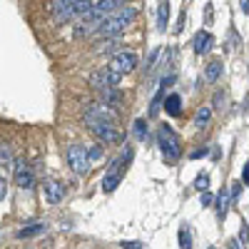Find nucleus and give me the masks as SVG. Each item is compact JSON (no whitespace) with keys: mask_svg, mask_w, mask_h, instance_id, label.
<instances>
[{"mask_svg":"<svg viewBox=\"0 0 249 249\" xmlns=\"http://www.w3.org/2000/svg\"><path fill=\"white\" fill-rule=\"evenodd\" d=\"M164 112L170 117H179L182 115V97L179 95H167L164 97Z\"/></svg>","mask_w":249,"mask_h":249,"instance_id":"14","label":"nucleus"},{"mask_svg":"<svg viewBox=\"0 0 249 249\" xmlns=\"http://www.w3.org/2000/svg\"><path fill=\"white\" fill-rule=\"evenodd\" d=\"M227 244H230V247H227V249H239V242H237V239H230V242H227Z\"/></svg>","mask_w":249,"mask_h":249,"instance_id":"32","label":"nucleus"},{"mask_svg":"<svg viewBox=\"0 0 249 249\" xmlns=\"http://www.w3.org/2000/svg\"><path fill=\"white\" fill-rule=\"evenodd\" d=\"M105 48H97V53H110V50H115L117 48V43H102Z\"/></svg>","mask_w":249,"mask_h":249,"instance_id":"28","label":"nucleus"},{"mask_svg":"<svg viewBox=\"0 0 249 249\" xmlns=\"http://www.w3.org/2000/svg\"><path fill=\"white\" fill-rule=\"evenodd\" d=\"M132 155H135L132 147H124V150L110 162L105 177H102V192H115V190H117V184L122 182L124 170H127V164L132 162Z\"/></svg>","mask_w":249,"mask_h":249,"instance_id":"2","label":"nucleus"},{"mask_svg":"<svg viewBox=\"0 0 249 249\" xmlns=\"http://www.w3.org/2000/svg\"><path fill=\"white\" fill-rule=\"evenodd\" d=\"M207 249H217V247H207Z\"/></svg>","mask_w":249,"mask_h":249,"instance_id":"34","label":"nucleus"},{"mask_svg":"<svg viewBox=\"0 0 249 249\" xmlns=\"http://www.w3.org/2000/svg\"><path fill=\"white\" fill-rule=\"evenodd\" d=\"M170 23V3L167 0H162L160 8H157V30H164Z\"/></svg>","mask_w":249,"mask_h":249,"instance_id":"16","label":"nucleus"},{"mask_svg":"<svg viewBox=\"0 0 249 249\" xmlns=\"http://www.w3.org/2000/svg\"><path fill=\"white\" fill-rule=\"evenodd\" d=\"M43 192H45L48 204H60L62 199H65V195H68L65 184H60V182H55V179H48V182L43 184Z\"/></svg>","mask_w":249,"mask_h":249,"instance_id":"11","label":"nucleus"},{"mask_svg":"<svg viewBox=\"0 0 249 249\" xmlns=\"http://www.w3.org/2000/svg\"><path fill=\"white\" fill-rule=\"evenodd\" d=\"M88 130L105 144H112V142H120L122 140V132L115 127L112 122H88Z\"/></svg>","mask_w":249,"mask_h":249,"instance_id":"8","label":"nucleus"},{"mask_svg":"<svg viewBox=\"0 0 249 249\" xmlns=\"http://www.w3.org/2000/svg\"><path fill=\"white\" fill-rule=\"evenodd\" d=\"M135 18H137V10H135V8L122 5V8H117L115 13H110V15L102 18L95 33L102 35V37H117L120 33H124V30L135 23Z\"/></svg>","mask_w":249,"mask_h":249,"instance_id":"1","label":"nucleus"},{"mask_svg":"<svg viewBox=\"0 0 249 249\" xmlns=\"http://www.w3.org/2000/svg\"><path fill=\"white\" fill-rule=\"evenodd\" d=\"M210 117H212V107H207V105H204V107H199V110L195 112V120H192V124L202 130L204 124L210 122Z\"/></svg>","mask_w":249,"mask_h":249,"instance_id":"17","label":"nucleus"},{"mask_svg":"<svg viewBox=\"0 0 249 249\" xmlns=\"http://www.w3.org/2000/svg\"><path fill=\"white\" fill-rule=\"evenodd\" d=\"M122 5H124V0H97V3H92V8L82 15L80 20H82V23H100L105 15L115 13V10L122 8Z\"/></svg>","mask_w":249,"mask_h":249,"instance_id":"6","label":"nucleus"},{"mask_svg":"<svg viewBox=\"0 0 249 249\" xmlns=\"http://www.w3.org/2000/svg\"><path fill=\"white\" fill-rule=\"evenodd\" d=\"M202 155H207V152H204V150H195V152H192V157H195V160H197V157H202Z\"/></svg>","mask_w":249,"mask_h":249,"instance_id":"33","label":"nucleus"},{"mask_svg":"<svg viewBox=\"0 0 249 249\" xmlns=\"http://www.w3.org/2000/svg\"><path fill=\"white\" fill-rule=\"evenodd\" d=\"M135 132H137L140 140H144V137H147V122H144V120H137V122H135Z\"/></svg>","mask_w":249,"mask_h":249,"instance_id":"23","label":"nucleus"},{"mask_svg":"<svg viewBox=\"0 0 249 249\" xmlns=\"http://www.w3.org/2000/svg\"><path fill=\"white\" fill-rule=\"evenodd\" d=\"M224 102H227V95L219 90L217 95H214V100H212V105H214V110H224Z\"/></svg>","mask_w":249,"mask_h":249,"instance_id":"24","label":"nucleus"},{"mask_svg":"<svg viewBox=\"0 0 249 249\" xmlns=\"http://www.w3.org/2000/svg\"><path fill=\"white\" fill-rule=\"evenodd\" d=\"M48 230V224H33V227H25V230H20L18 232V239H28V237H37V234H43Z\"/></svg>","mask_w":249,"mask_h":249,"instance_id":"18","label":"nucleus"},{"mask_svg":"<svg viewBox=\"0 0 249 249\" xmlns=\"http://www.w3.org/2000/svg\"><path fill=\"white\" fill-rule=\"evenodd\" d=\"M115 75H120V77H124V75H130L135 68H137V55L135 53H130V50H120L112 60H110V65H107Z\"/></svg>","mask_w":249,"mask_h":249,"instance_id":"7","label":"nucleus"},{"mask_svg":"<svg viewBox=\"0 0 249 249\" xmlns=\"http://www.w3.org/2000/svg\"><path fill=\"white\" fill-rule=\"evenodd\" d=\"M68 164L72 167V172L77 175H88L90 172V152L85 144H70L68 147Z\"/></svg>","mask_w":249,"mask_h":249,"instance_id":"5","label":"nucleus"},{"mask_svg":"<svg viewBox=\"0 0 249 249\" xmlns=\"http://www.w3.org/2000/svg\"><path fill=\"white\" fill-rule=\"evenodd\" d=\"M222 70H224V65L219 60H212L210 65H207V70H204V80L207 82H217L219 77H222Z\"/></svg>","mask_w":249,"mask_h":249,"instance_id":"15","label":"nucleus"},{"mask_svg":"<svg viewBox=\"0 0 249 249\" xmlns=\"http://www.w3.org/2000/svg\"><path fill=\"white\" fill-rule=\"evenodd\" d=\"M239 242H242V244H247V222L242 224V230H239Z\"/></svg>","mask_w":249,"mask_h":249,"instance_id":"29","label":"nucleus"},{"mask_svg":"<svg viewBox=\"0 0 249 249\" xmlns=\"http://www.w3.org/2000/svg\"><path fill=\"white\" fill-rule=\"evenodd\" d=\"M179 247L182 249H192V230H190V224L179 227Z\"/></svg>","mask_w":249,"mask_h":249,"instance_id":"21","label":"nucleus"},{"mask_svg":"<svg viewBox=\"0 0 249 249\" xmlns=\"http://www.w3.org/2000/svg\"><path fill=\"white\" fill-rule=\"evenodd\" d=\"M212 45H214V35H212L210 30H199V33H195V37H192V50H195L197 55L210 53Z\"/></svg>","mask_w":249,"mask_h":249,"instance_id":"12","label":"nucleus"},{"mask_svg":"<svg viewBox=\"0 0 249 249\" xmlns=\"http://www.w3.org/2000/svg\"><path fill=\"white\" fill-rule=\"evenodd\" d=\"M195 187H197L199 192H207V190H210V175H207V172H199V175L195 177Z\"/></svg>","mask_w":249,"mask_h":249,"instance_id":"22","label":"nucleus"},{"mask_svg":"<svg viewBox=\"0 0 249 249\" xmlns=\"http://www.w3.org/2000/svg\"><path fill=\"white\" fill-rule=\"evenodd\" d=\"M15 160H13V147L8 142H3L0 144V167H10Z\"/></svg>","mask_w":249,"mask_h":249,"instance_id":"20","label":"nucleus"},{"mask_svg":"<svg viewBox=\"0 0 249 249\" xmlns=\"http://www.w3.org/2000/svg\"><path fill=\"white\" fill-rule=\"evenodd\" d=\"M199 202H202V207H212V202H214V197H212L210 192H202V199H199Z\"/></svg>","mask_w":249,"mask_h":249,"instance_id":"25","label":"nucleus"},{"mask_svg":"<svg viewBox=\"0 0 249 249\" xmlns=\"http://www.w3.org/2000/svg\"><path fill=\"white\" fill-rule=\"evenodd\" d=\"M242 179H244V184L249 182V167H247V164H244V170H242Z\"/></svg>","mask_w":249,"mask_h":249,"instance_id":"31","label":"nucleus"},{"mask_svg":"<svg viewBox=\"0 0 249 249\" xmlns=\"http://www.w3.org/2000/svg\"><path fill=\"white\" fill-rule=\"evenodd\" d=\"M5 195H8V182H5L3 177H0V202L5 199Z\"/></svg>","mask_w":249,"mask_h":249,"instance_id":"27","label":"nucleus"},{"mask_svg":"<svg viewBox=\"0 0 249 249\" xmlns=\"http://www.w3.org/2000/svg\"><path fill=\"white\" fill-rule=\"evenodd\" d=\"M13 170H15V184L23 187V190H33L35 187V175H33L30 164L25 160H18V162H13Z\"/></svg>","mask_w":249,"mask_h":249,"instance_id":"10","label":"nucleus"},{"mask_svg":"<svg viewBox=\"0 0 249 249\" xmlns=\"http://www.w3.org/2000/svg\"><path fill=\"white\" fill-rule=\"evenodd\" d=\"M230 192L227 190H222L219 192V197H217V214H219V219H224L227 217V210H230Z\"/></svg>","mask_w":249,"mask_h":249,"instance_id":"19","label":"nucleus"},{"mask_svg":"<svg viewBox=\"0 0 249 249\" xmlns=\"http://www.w3.org/2000/svg\"><path fill=\"white\" fill-rule=\"evenodd\" d=\"M120 247H122V249H144L140 242H120Z\"/></svg>","mask_w":249,"mask_h":249,"instance_id":"26","label":"nucleus"},{"mask_svg":"<svg viewBox=\"0 0 249 249\" xmlns=\"http://www.w3.org/2000/svg\"><path fill=\"white\" fill-rule=\"evenodd\" d=\"M172 82H175V75H167V77H162V82H160V90H157V95L152 97V105H150V115H157V112H160V102H162L164 88H170Z\"/></svg>","mask_w":249,"mask_h":249,"instance_id":"13","label":"nucleus"},{"mask_svg":"<svg viewBox=\"0 0 249 249\" xmlns=\"http://www.w3.org/2000/svg\"><path fill=\"white\" fill-rule=\"evenodd\" d=\"M157 142H160V150H162V157L164 162H177L182 157V142H179V135L170 127V124H162L160 132H157Z\"/></svg>","mask_w":249,"mask_h":249,"instance_id":"3","label":"nucleus"},{"mask_svg":"<svg viewBox=\"0 0 249 249\" xmlns=\"http://www.w3.org/2000/svg\"><path fill=\"white\" fill-rule=\"evenodd\" d=\"M122 77L120 75H115L107 65L105 68H100V70H95L92 75H90V85L100 92V95H105V92H110V90H117V82H120Z\"/></svg>","mask_w":249,"mask_h":249,"instance_id":"4","label":"nucleus"},{"mask_svg":"<svg viewBox=\"0 0 249 249\" xmlns=\"http://www.w3.org/2000/svg\"><path fill=\"white\" fill-rule=\"evenodd\" d=\"M115 110L107 107L105 102H90L85 107V122H112L115 124Z\"/></svg>","mask_w":249,"mask_h":249,"instance_id":"9","label":"nucleus"},{"mask_svg":"<svg viewBox=\"0 0 249 249\" xmlns=\"http://www.w3.org/2000/svg\"><path fill=\"white\" fill-rule=\"evenodd\" d=\"M239 10H242L244 15L249 13V0H239Z\"/></svg>","mask_w":249,"mask_h":249,"instance_id":"30","label":"nucleus"}]
</instances>
